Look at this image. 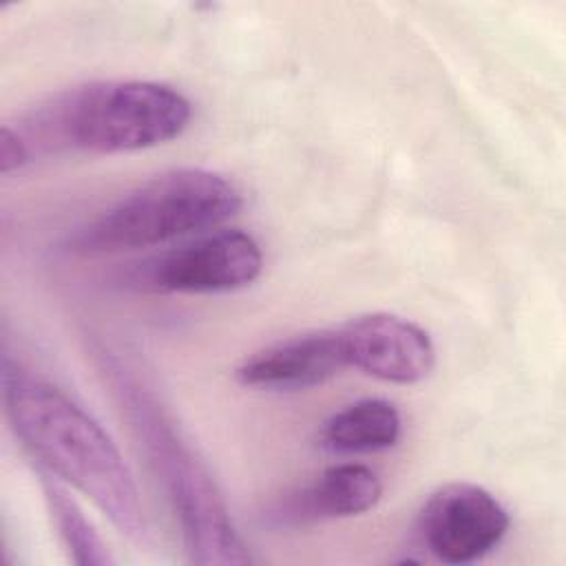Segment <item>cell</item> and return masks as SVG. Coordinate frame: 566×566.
<instances>
[{
    "mask_svg": "<svg viewBox=\"0 0 566 566\" xmlns=\"http://www.w3.org/2000/svg\"><path fill=\"white\" fill-rule=\"evenodd\" d=\"M27 161H31V150L27 142L20 137L18 130L11 126L0 128V170L2 175H9L11 170L22 168Z\"/></svg>",
    "mask_w": 566,
    "mask_h": 566,
    "instance_id": "12",
    "label": "cell"
},
{
    "mask_svg": "<svg viewBox=\"0 0 566 566\" xmlns=\"http://www.w3.org/2000/svg\"><path fill=\"white\" fill-rule=\"evenodd\" d=\"M338 332L347 367L374 378L413 385L427 378L436 365L429 334L402 316L374 312L343 323Z\"/></svg>",
    "mask_w": 566,
    "mask_h": 566,
    "instance_id": "7",
    "label": "cell"
},
{
    "mask_svg": "<svg viewBox=\"0 0 566 566\" xmlns=\"http://www.w3.org/2000/svg\"><path fill=\"white\" fill-rule=\"evenodd\" d=\"M418 531L436 559L469 564L502 542L509 531V513L486 489L455 482L429 495Z\"/></svg>",
    "mask_w": 566,
    "mask_h": 566,
    "instance_id": "6",
    "label": "cell"
},
{
    "mask_svg": "<svg viewBox=\"0 0 566 566\" xmlns=\"http://www.w3.org/2000/svg\"><path fill=\"white\" fill-rule=\"evenodd\" d=\"M382 484L365 464H336L312 484L292 493L272 513L279 524L303 526L310 522L360 515L378 504Z\"/></svg>",
    "mask_w": 566,
    "mask_h": 566,
    "instance_id": "9",
    "label": "cell"
},
{
    "mask_svg": "<svg viewBox=\"0 0 566 566\" xmlns=\"http://www.w3.org/2000/svg\"><path fill=\"white\" fill-rule=\"evenodd\" d=\"M261 268L263 254L254 237L230 228L139 263L126 281L146 292H228L250 285Z\"/></svg>",
    "mask_w": 566,
    "mask_h": 566,
    "instance_id": "5",
    "label": "cell"
},
{
    "mask_svg": "<svg viewBox=\"0 0 566 566\" xmlns=\"http://www.w3.org/2000/svg\"><path fill=\"white\" fill-rule=\"evenodd\" d=\"M347 367L340 332L316 329L276 340L237 367V380L268 391H298L327 382Z\"/></svg>",
    "mask_w": 566,
    "mask_h": 566,
    "instance_id": "8",
    "label": "cell"
},
{
    "mask_svg": "<svg viewBox=\"0 0 566 566\" xmlns=\"http://www.w3.org/2000/svg\"><path fill=\"white\" fill-rule=\"evenodd\" d=\"M241 208L239 188L206 168L161 172L82 226L71 248L84 254L157 245L214 228Z\"/></svg>",
    "mask_w": 566,
    "mask_h": 566,
    "instance_id": "4",
    "label": "cell"
},
{
    "mask_svg": "<svg viewBox=\"0 0 566 566\" xmlns=\"http://www.w3.org/2000/svg\"><path fill=\"white\" fill-rule=\"evenodd\" d=\"M42 486H44V497L49 502L55 526L73 562L80 566L113 564V557L108 555L104 542L93 531V526L88 524L84 513L77 509V504L69 497V493L55 480H51L49 473H42Z\"/></svg>",
    "mask_w": 566,
    "mask_h": 566,
    "instance_id": "11",
    "label": "cell"
},
{
    "mask_svg": "<svg viewBox=\"0 0 566 566\" xmlns=\"http://www.w3.org/2000/svg\"><path fill=\"white\" fill-rule=\"evenodd\" d=\"M400 438L398 409L380 398L358 400L334 413L321 431L327 449L338 453H369L382 451Z\"/></svg>",
    "mask_w": 566,
    "mask_h": 566,
    "instance_id": "10",
    "label": "cell"
},
{
    "mask_svg": "<svg viewBox=\"0 0 566 566\" xmlns=\"http://www.w3.org/2000/svg\"><path fill=\"white\" fill-rule=\"evenodd\" d=\"M106 374L130 427L168 491L190 562L201 566L250 564L252 559L212 475L172 427L161 405L117 360H108Z\"/></svg>",
    "mask_w": 566,
    "mask_h": 566,
    "instance_id": "3",
    "label": "cell"
},
{
    "mask_svg": "<svg viewBox=\"0 0 566 566\" xmlns=\"http://www.w3.org/2000/svg\"><path fill=\"white\" fill-rule=\"evenodd\" d=\"M190 102L157 82H102L73 88L40 106L24 124L33 148L126 153L175 139L190 122Z\"/></svg>",
    "mask_w": 566,
    "mask_h": 566,
    "instance_id": "2",
    "label": "cell"
},
{
    "mask_svg": "<svg viewBox=\"0 0 566 566\" xmlns=\"http://www.w3.org/2000/svg\"><path fill=\"white\" fill-rule=\"evenodd\" d=\"M4 409L15 436L53 475L88 495L119 533L146 537L137 484L111 436L69 394L4 358Z\"/></svg>",
    "mask_w": 566,
    "mask_h": 566,
    "instance_id": "1",
    "label": "cell"
}]
</instances>
